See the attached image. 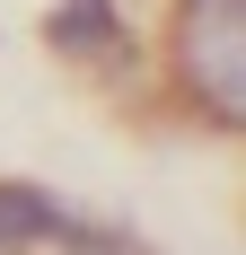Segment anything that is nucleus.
Segmentation results:
<instances>
[{
  "label": "nucleus",
  "mask_w": 246,
  "mask_h": 255,
  "mask_svg": "<svg viewBox=\"0 0 246 255\" xmlns=\"http://www.w3.org/2000/svg\"><path fill=\"white\" fill-rule=\"evenodd\" d=\"M167 88L211 132H238V115H246V0H176Z\"/></svg>",
  "instance_id": "f257e3e1"
},
{
  "label": "nucleus",
  "mask_w": 246,
  "mask_h": 255,
  "mask_svg": "<svg viewBox=\"0 0 246 255\" xmlns=\"http://www.w3.org/2000/svg\"><path fill=\"white\" fill-rule=\"evenodd\" d=\"M0 255H132V238L79 220L44 194V185H18L0 176Z\"/></svg>",
  "instance_id": "f03ea898"
},
{
  "label": "nucleus",
  "mask_w": 246,
  "mask_h": 255,
  "mask_svg": "<svg viewBox=\"0 0 246 255\" xmlns=\"http://www.w3.org/2000/svg\"><path fill=\"white\" fill-rule=\"evenodd\" d=\"M53 53L62 62H79V71H132V26H123L115 0H62L44 18Z\"/></svg>",
  "instance_id": "7ed1b4c3"
}]
</instances>
